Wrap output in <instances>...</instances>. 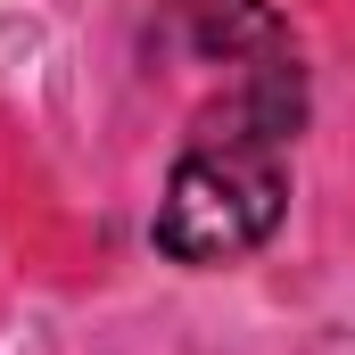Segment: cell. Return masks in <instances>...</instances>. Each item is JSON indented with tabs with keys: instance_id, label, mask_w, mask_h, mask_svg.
<instances>
[{
	"instance_id": "obj_1",
	"label": "cell",
	"mask_w": 355,
	"mask_h": 355,
	"mask_svg": "<svg viewBox=\"0 0 355 355\" xmlns=\"http://www.w3.org/2000/svg\"><path fill=\"white\" fill-rule=\"evenodd\" d=\"M297 116H306L297 50L232 75V99L190 132V149L166 174V198H157V248L174 265H232L272 240V223L289 207Z\"/></svg>"
},
{
	"instance_id": "obj_2",
	"label": "cell",
	"mask_w": 355,
	"mask_h": 355,
	"mask_svg": "<svg viewBox=\"0 0 355 355\" xmlns=\"http://www.w3.org/2000/svg\"><path fill=\"white\" fill-rule=\"evenodd\" d=\"M174 33L207 58V67H265V58H289V25L272 17V0H166Z\"/></svg>"
}]
</instances>
